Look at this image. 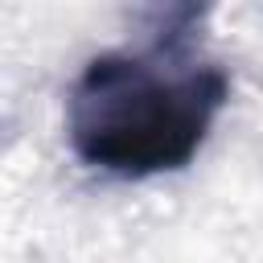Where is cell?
Returning a JSON list of instances; mask_svg holds the SVG:
<instances>
[{
	"instance_id": "cell-1",
	"label": "cell",
	"mask_w": 263,
	"mask_h": 263,
	"mask_svg": "<svg viewBox=\"0 0 263 263\" xmlns=\"http://www.w3.org/2000/svg\"><path fill=\"white\" fill-rule=\"evenodd\" d=\"M230 99L218 66L164 70L160 58L99 53L66 95V136L82 164L111 177L185 168Z\"/></svg>"
},
{
	"instance_id": "cell-2",
	"label": "cell",
	"mask_w": 263,
	"mask_h": 263,
	"mask_svg": "<svg viewBox=\"0 0 263 263\" xmlns=\"http://www.w3.org/2000/svg\"><path fill=\"white\" fill-rule=\"evenodd\" d=\"M214 0H140V29L148 37V58H181L189 41L205 29Z\"/></svg>"
}]
</instances>
